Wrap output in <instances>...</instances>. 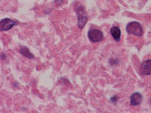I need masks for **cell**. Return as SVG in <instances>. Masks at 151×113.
I'll use <instances>...</instances> for the list:
<instances>
[{
	"label": "cell",
	"instance_id": "6da1fadb",
	"mask_svg": "<svg viewBox=\"0 0 151 113\" xmlns=\"http://www.w3.org/2000/svg\"><path fill=\"white\" fill-rule=\"evenodd\" d=\"M76 14L78 19V27L79 29H82L88 21L87 13L86 12L83 6H79L76 9Z\"/></svg>",
	"mask_w": 151,
	"mask_h": 113
},
{
	"label": "cell",
	"instance_id": "52a82bcc",
	"mask_svg": "<svg viewBox=\"0 0 151 113\" xmlns=\"http://www.w3.org/2000/svg\"><path fill=\"white\" fill-rule=\"evenodd\" d=\"M110 33L116 42H119L121 37V30L118 27H112L110 29Z\"/></svg>",
	"mask_w": 151,
	"mask_h": 113
},
{
	"label": "cell",
	"instance_id": "277c9868",
	"mask_svg": "<svg viewBox=\"0 0 151 113\" xmlns=\"http://www.w3.org/2000/svg\"><path fill=\"white\" fill-rule=\"evenodd\" d=\"M16 25V22L8 18H5L1 20L0 22V30L1 32H4V31H8L9 29L12 28L14 26Z\"/></svg>",
	"mask_w": 151,
	"mask_h": 113
},
{
	"label": "cell",
	"instance_id": "ba28073f",
	"mask_svg": "<svg viewBox=\"0 0 151 113\" xmlns=\"http://www.w3.org/2000/svg\"><path fill=\"white\" fill-rule=\"evenodd\" d=\"M19 52H20V53L25 57H27V58H29V59H33L34 58L33 55H32V54L29 52V49L27 48V47H20Z\"/></svg>",
	"mask_w": 151,
	"mask_h": 113
},
{
	"label": "cell",
	"instance_id": "7a4b0ae2",
	"mask_svg": "<svg viewBox=\"0 0 151 113\" xmlns=\"http://www.w3.org/2000/svg\"><path fill=\"white\" fill-rule=\"evenodd\" d=\"M126 30L129 34H133L137 37H140L143 34V29L139 23L137 22H132L127 24Z\"/></svg>",
	"mask_w": 151,
	"mask_h": 113
},
{
	"label": "cell",
	"instance_id": "8fae6325",
	"mask_svg": "<svg viewBox=\"0 0 151 113\" xmlns=\"http://www.w3.org/2000/svg\"><path fill=\"white\" fill-rule=\"evenodd\" d=\"M117 99H118V98H117V97H116V96H114V97H112L111 98V102H116V101H117Z\"/></svg>",
	"mask_w": 151,
	"mask_h": 113
},
{
	"label": "cell",
	"instance_id": "5b68a950",
	"mask_svg": "<svg viewBox=\"0 0 151 113\" xmlns=\"http://www.w3.org/2000/svg\"><path fill=\"white\" fill-rule=\"evenodd\" d=\"M140 72L144 75H151V60L142 62L140 66Z\"/></svg>",
	"mask_w": 151,
	"mask_h": 113
},
{
	"label": "cell",
	"instance_id": "8992f818",
	"mask_svg": "<svg viewBox=\"0 0 151 113\" xmlns=\"http://www.w3.org/2000/svg\"><path fill=\"white\" fill-rule=\"evenodd\" d=\"M142 95L139 92H134L130 97V104L132 106H137L142 102Z\"/></svg>",
	"mask_w": 151,
	"mask_h": 113
},
{
	"label": "cell",
	"instance_id": "9c48e42d",
	"mask_svg": "<svg viewBox=\"0 0 151 113\" xmlns=\"http://www.w3.org/2000/svg\"><path fill=\"white\" fill-rule=\"evenodd\" d=\"M109 62H110L111 65H116V64H117L118 62H119V61H118L117 60H114V59H111V60H110V61H109Z\"/></svg>",
	"mask_w": 151,
	"mask_h": 113
},
{
	"label": "cell",
	"instance_id": "3957f363",
	"mask_svg": "<svg viewBox=\"0 0 151 113\" xmlns=\"http://www.w3.org/2000/svg\"><path fill=\"white\" fill-rule=\"evenodd\" d=\"M88 37L92 42H99L104 39L102 32L97 29H91L88 31Z\"/></svg>",
	"mask_w": 151,
	"mask_h": 113
},
{
	"label": "cell",
	"instance_id": "30bf717a",
	"mask_svg": "<svg viewBox=\"0 0 151 113\" xmlns=\"http://www.w3.org/2000/svg\"><path fill=\"white\" fill-rule=\"evenodd\" d=\"M54 1H55V3L57 4V5H60V4H62L63 0H54Z\"/></svg>",
	"mask_w": 151,
	"mask_h": 113
}]
</instances>
